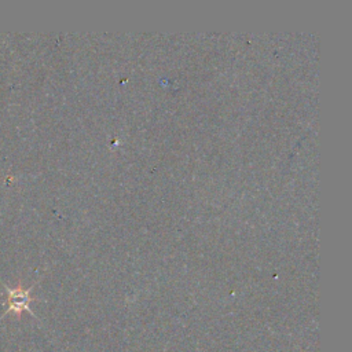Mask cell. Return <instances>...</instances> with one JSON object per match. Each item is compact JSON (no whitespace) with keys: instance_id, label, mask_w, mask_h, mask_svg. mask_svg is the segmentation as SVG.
Here are the masks:
<instances>
[{"instance_id":"1","label":"cell","mask_w":352,"mask_h":352,"mask_svg":"<svg viewBox=\"0 0 352 352\" xmlns=\"http://www.w3.org/2000/svg\"><path fill=\"white\" fill-rule=\"evenodd\" d=\"M6 290V296H7V308L4 311V314L1 315L0 319H3L6 315L8 314H14L16 315V318H21L22 312H28L32 316H34L33 311L30 309V302L34 300V297L30 296V290L33 289V286H30L29 289H23L21 285H18L16 287H8V286H3Z\"/></svg>"}]
</instances>
